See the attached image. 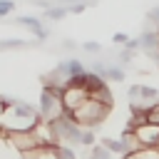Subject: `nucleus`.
<instances>
[{
    "instance_id": "23",
    "label": "nucleus",
    "mask_w": 159,
    "mask_h": 159,
    "mask_svg": "<svg viewBox=\"0 0 159 159\" xmlns=\"http://www.w3.org/2000/svg\"><path fill=\"white\" fill-rule=\"evenodd\" d=\"M129 40H132V37H129L127 32H114V35H112V42H114L117 47H122V45H127Z\"/></svg>"
},
{
    "instance_id": "3",
    "label": "nucleus",
    "mask_w": 159,
    "mask_h": 159,
    "mask_svg": "<svg viewBox=\"0 0 159 159\" xmlns=\"http://www.w3.org/2000/svg\"><path fill=\"white\" fill-rule=\"evenodd\" d=\"M109 112H112V107H109V104H104V102H99V99L89 97L80 109L70 112V117H72L77 124L87 127V129H97L99 124H104V119L109 117Z\"/></svg>"
},
{
    "instance_id": "25",
    "label": "nucleus",
    "mask_w": 159,
    "mask_h": 159,
    "mask_svg": "<svg viewBox=\"0 0 159 159\" xmlns=\"http://www.w3.org/2000/svg\"><path fill=\"white\" fill-rule=\"evenodd\" d=\"M15 102H17V97H12V94H2V97H0V104H2V109H5V107H12Z\"/></svg>"
},
{
    "instance_id": "8",
    "label": "nucleus",
    "mask_w": 159,
    "mask_h": 159,
    "mask_svg": "<svg viewBox=\"0 0 159 159\" xmlns=\"http://www.w3.org/2000/svg\"><path fill=\"white\" fill-rule=\"evenodd\" d=\"M22 159H60V152H57V144L50 142V144H42V147H35V149L25 152Z\"/></svg>"
},
{
    "instance_id": "16",
    "label": "nucleus",
    "mask_w": 159,
    "mask_h": 159,
    "mask_svg": "<svg viewBox=\"0 0 159 159\" xmlns=\"http://www.w3.org/2000/svg\"><path fill=\"white\" fill-rule=\"evenodd\" d=\"M89 149H92L89 159H112V157H114V152H109L102 142H99V144H94V147H89Z\"/></svg>"
},
{
    "instance_id": "21",
    "label": "nucleus",
    "mask_w": 159,
    "mask_h": 159,
    "mask_svg": "<svg viewBox=\"0 0 159 159\" xmlns=\"http://www.w3.org/2000/svg\"><path fill=\"white\" fill-rule=\"evenodd\" d=\"M147 119L149 122H154V124H159V99L149 107V112H147Z\"/></svg>"
},
{
    "instance_id": "13",
    "label": "nucleus",
    "mask_w": 159,
    "mask_h": 159,
    "mask_svg": "<svg viewBox=\"0 0 159 159\" xmlns=\"http://www.w3.org/2000/svg\"><path fill=\"white\" fill-rule=\"evenodd\" d=\"M92 97H94V99H99V102H104V104H109V107H114V97H112V89H109L107 84H102L99 89H94V92H92Z\"/></svg>"
},
{
    "instance_id": "5",
    "label": "nucleus",
    "mask_w": 159,
    "mask_h": 159,
    "mask_svg": "<svg viewBox=\"0 0 159 159\" xmlns=\"http://www.w3.org/2000/svg\"><path fill=\"white\" fill-rule=\"evenodd\" d=\"M89 97H92V94H89V89H87L84 84H67V87H65V92H62V104H65V112L70 114V112L80 109V107H82Z\"/></svg>"
},
{
    "instance_id": "14",
    "label": "nucleus",
    "mask_w": 159,
    "mask_h": 159,
    "mask_svg": "<svg viewBox=\"0 0 159 159\" xmlns=\"http://www.w3.org/2000/svg\"><path fill=\"white\" fill-rule=\"evenodd\" d=\"M62 65L67 67V72H70L72 77H77V75H82V72H87V70H84V65H82L80 60H75V57H67V60H62Z\"/></svg>"
},
{
    "instance_id": "20",
    "label": "nucleus",
    "mask_w": 159,
    "mask_h": 159,
    "mask_svg": "<svg viewBox=\"0 0 159 159\" xmlns=\"http://www.w3.org/2000/svg\"><path fill=\"white\" fill-rule=\"evenodd\" d=\"M67 7H70V15H82L89 5H87V0H84V2H70Z\"/></svg>"
},
{
    "instance_id": "1",
    "label": "nucleus",
    "mask_w": 159,
    "mask_h": 159,
    "mask_svg": "<svg viewBox=\"0 0 159 159\" xmlns=\"http://www.w3.org/2000/svg\"><path fill=\"white\" fill-rule=\"evenodd\" d=\"M42 124L40 109L32 107L25 99H17L12 107L2 109V132H22V129H37Z\"/></svg>"
},
{
    "instance_id": "24",
    "label": "nucleus",
    "mask_w": 159,
    "mask_h": 159,
    "mask_svg": "<svg viewBox=\"0 0 159 159\" xmlns=\"http://www.w3.org/2000/svg\"><path fill=\"white\" fill-rule=\"evenodd\" d=\"M60 47H62V50H67V52H72V50H77L80 45H77L75 40H70V37H65V40H60Z\"/></svg>"
},
{
    "instance_id": "7",
    "label": "nucleus",
    "mask_w": 159,
    "mask_h": 159,
    "mask_svg": "<svg viewBox=\"0 0 159 159\" xmlns=\"http://www.w3.org/2000/svg\"><path fill=\"white\" fill-rule=\"evenodd\" d=\"M15 22L22 25V27H27V30L37 37V42H45V40L50 37V32H47V27L42 25V20H37V17H32V15H20Z\"/></svg>"
},
{
    "instance_id": "4",
    "label": "nucleus",
    "mask_w": 159,
    "mask_h": 159,
    "mask_svg": "<svg viewBox=\"0 0 159 159\" xmlns=\"http://www.w3.org/2000/svg\"><path fill=\"white\" fill-rule=\"evenodd\" d=\"M37 109H40V117H42V122H52V119L62 117V114H65L62 94L52 92L50 87H42V92H40V104H37Z\"/></svg>"
},
{
    "instance_id": "15",
    "label": "nucleus",
    "mask_w": 159,
    "mask_h": 159,
    "mask_svg": "<svg viewBox=\"0 0 159 159\" xmlns=\"http://www.w3.org/2000/svg\"><path fill=\"white\" fill-rule=\"evenodd\" d=\"M99 142L109 149V152H114V154H124V147H122V139H114V137H99Z\"/></svg>"
},
{
    "instance_id": "18",
    "label": "nucleus",
    "mask_w": 159,
    "mask_h": 159,
    "mask_svg": "<svg viewBox=\"0 0 159 159\" xmlns=\"http://www.w3.org/2000/svg\"><path fill=\"white\" fill-rule=\"evenodd\" d=\"M94 144H97L94 129H87V127H84V132H82V147H94Z\"/></svg>"
},
{
    "instance_id": "12",
    "label": "nucleus",
    "mask_w": 159,
    "mask_h": 159,
    "mask_svg": "<svg viewBox=\"0 0 159 159\" xmlns=\"http://www.w3.org/2000/svg\"><path fill=\"white\" fill-rule=\"evenodd\" d=\"M122 159H159V149H154V147H142L139 152L122 154Z\"/></svg>"
},
{
    "instance_id": "22",
    "label": "nucleus",
    "mask_w": 159,
    "mask_h": 159,
    "mask_svg": "<svg viewBox=\"0 0 159 159\" xmlns=\"http://www.w3.org/2000/svg\"><path fill=\"white\" fill-rule=\"evenodd\" d=\"M12 10H15V2H12V0H0V15H2V17H7Z\"/></svg>"
},
{
    "instance_id": "11",
    "label": "nucleus",
    "mask_w": 159,
    "mask_h": 159,
    "mask_svg": "<svg viewBox=\"0 0 159 159\" xmlns=\"http://www.w3.org/2000/svg\"><path fill=\"white\" fill-rule=\"evenodd\" d=\"M67 15H70V7H67V5H60V2H57V5L47 7L42 17H45V20H65Z\"/></svg>"
},
{
    "instance_id": "17",
    "label": "nucleus",
    "mask_w": 159,
    "mask_h": 159,
    "mask_svg": "<svg viewBox=\"0 0 159 159\" xmlns=\"http://www.w3.org/2000/svg\"><path fill=\"white\" fill-rule=\"evenodd\" d=\"M82 50H84L87 55H102V52H104V50H102V45H99V42H94V40L82 42Z\"/></svg>"
},
{
    "instance_id": "19",
    "label": "nucleus",
    "mask_w": 159,
    "mask_h": 159,
    "mask_svg": "<svg viewBox=\"0 0 159 159\" xmlns=\"http://www.w3.org/2000/svg\"><path fill=\"white\" fill-rule=\"evenodd\" d=\"M127 97H129V102H139L142 99V84H132L127 89Z\"/></svg>"
},
{
    "instance_id": "2",
    "label": "nucleus",
    "mask_w": 159,
    "mask_h": 159,
    "mask_svg": "<svg viewBox=\"0 0 159 159\" xmlns=\"http://www.w3.org/2000/svg\"><path fill=\"white\" fill-rule=\"evenodd\" d=\"M45 124L50 127V134H52V139H55L57 144L82 147V132H84V127H82V124H77L67 112H65L62 117L52 119V122H45Z\"/></svg>"
},
{
    "instance_id": "10",
    "label": "nucleus",
    "mask_w": 159,
    "mask_h": 159,
    "mask_svg": "<svg viewBox=\"0 0 159 159\" xmlns=\"http://www.w3.org/2000/svg\"><path fill=\"white\" fill-rule=\"evenodd\" d=\"M104 80L107 82H124L127 80V72H124V67H119V62H114V65H107Z\"/></svg>"
},
{
    "instance_id": "9",
    "label": "nucleus",
    "mask_w": 159,
    "mask_h": 159,
    "mask_svg": "<svg viewBox=\"0 0 159 159\" xmlns=\"http://www.w3.org/2000/svg\"><path fill=\"white\" fill-rule=\"evenodd\" d=\"M35 45H42V42H27V40H20V37H7L0 42V50L7 52V50H25V47H35Z\"/></svg>"
},
{
    "instance_id": "6",
    "label": "nucleus",
    "mask_w": 159,
    "mask_h": 159,
    "mask_svg": "<svg viewBox=\"0 0 159 159\" xmlns=\"http://www.w3.org/2000/svg\"><path fill=\"white\" fill-rule=\"evenodd\" d=\"M132 129H134L137 139L142 142V147H154V149H159V124H154V122H142V124H137V127H132Z\"/></svg>"
},
{
    "instance_id": "26",
    "label": "nucleus",
    "mask_w": 159,
    "mask_h": 159,
    "mask_svg": "<svg viewBox=\"0 0 159 159\" xmlns=\"http://www.w3.org/2000/svg\"><path fill=\"white\" fill-rule=\"evenodd\" d=\"M55 2H60V5H70V2H82V0H55Z\"/></svg>"
}]
</instances>
